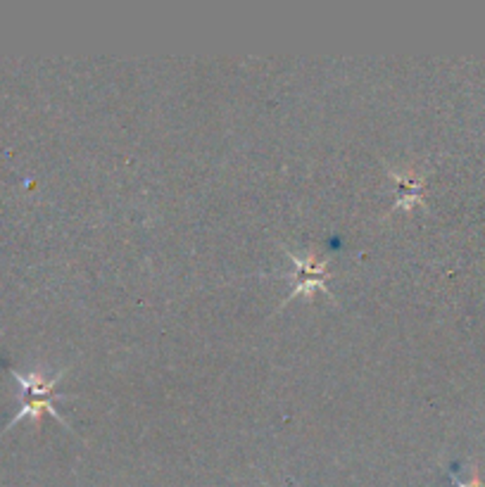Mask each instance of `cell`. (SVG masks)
Here are the masks:
<instances>
[{
	"instance_id": "6da1fadb",
	"label": "cell",
	"mask_w": 485,
	"mask_h": 487,
	"mask_svg": "<svg viewBox=\"0 0 485 487\" xmlns=\"http://www.w3.org/2000/svg\"><path fill=\"white\" fill-rule=\"evenodd\" d=\"M291 260L295 264V278H292V293L285 297L284 304H288L295 297H312L319 290L321 293H328V261L324 257H319L316 252H307L305 257L291 252Z\"/></svg>"
},
{
	"instance_id": "7a4b0ae2",
	"label": "cell",
	"mask_w": 485,
	"mask_h": 487,
	"mask_svg": "<svg viewBox=\"0 0 485 487\" xmlns=\"http://www.w3.org/2000/svg\"><path fill=\"white\" fill-rule=\"evenodd\" d=\"M24 400H21V409L14 414V418L10 421V424L5 425V431H10L12 425L21 424L24 418H31L34 424H38L41 421L43 414H48V417H53L57 421V424H62L67 431H71V425L64 421L62 417H60V411L55 409V400H50V397H31V395H21Z\"/></svg>"
},
{
	"instance_id": "3957f363",
	"label": "cell",
	"mask_w": 485,
	"mask_h": 487,
	"mask_svg": "<svg viewBox=\"0 0 485 487\" xmlns=\"http://www.w3.org/2000/svg\"><path fill=\"white\" fill-rule=\"evenodd\" d=\"M390 177L395 178V184L399 186V198L395 200L392 210H414V205L421 202V191H423V177L416 174V171H409V174H399V171L392 169Z\"/></svg>"
}]
</instances>
